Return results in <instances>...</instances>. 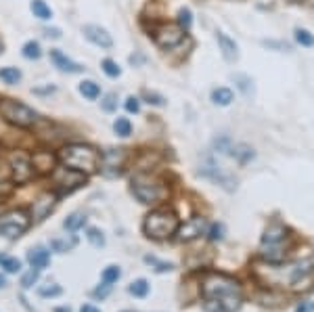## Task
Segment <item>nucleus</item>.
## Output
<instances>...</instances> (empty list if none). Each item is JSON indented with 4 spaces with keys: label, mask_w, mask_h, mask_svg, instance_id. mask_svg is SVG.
<instances>
[{
    "label": "nucleus",
    "mask_w": 314,
    "mask_h": 312,
    "mask_svg": "<svg viewBox=\"0 0 314 312\" xmlns=\"http://www.w3.org/2000/svg\"><path fill=\"white\" fill-rule=\"evenodd\" d=\"M201 300L206 312H237L243 304V289L231 275L208 273L201 279Z\"/></svg>",
    "instance_id": "f257e3e1"
},
{
    "label": "nucleus",
    "mask_w": 314,
    "mask_h": 312,
    "mask_svg": "<svg viewBox=\"0 0 314 312\" xmlns=\"http://www.w3.org/2000/svg\"><path fill=\"white\" fill-rule=\"evenodd\" d=\"M256 277L273 287H283L289 292H306L312 285L314 279V258L304 256L285 266L279 264H268L266 269H258Z\"/></svg>",
    "instance_id": "f03ea898"
},
{
    "label": "nucleus",
    "mask_w": 314,
    "mask_h": 312,
    "mask_svg": "<svg viewBox=\"0 0 314 312\" xmlns=\"http://www.w3.org/2000/svg\"><path fill=\"white\" fill-rule=\"evenodd\" d=\"M291 250V235L289 231L279 225V222H273L262 235V245H260V258L268 264H281L285 262L287 254Z\"/></svg>",
    "instance_id": "7ed1b4c3"
},
{
    "label": "nucleus",
    "mask_w": 314,
    "mask_h": 312,
    "mask_svg": "<svg viewBox=\"0 0 314 312\" xmlns=\"http://www.w3.org/2000/svg\"><path fill=\"white\" fill-rule=\"evenodd\" d=\"M59 160L63 162V166L78 170L82 174H93L99 170L101 166V153L91 147V145H82V143H74V145H67L59 151Z\"/></svg>",
    "instance_id": "20e7f679"
},
{
    "label": "nucleus",
    "mask_w": 314,
    "mask_h": 312,
    "mask_svg": "<svg viewBox=\"0 0 314 312\" xmlns=\"http://www.w3.org/2000/svg\"><path fill=\"white\" fill-rule=\"evenodd\" d=\"M143 231H145L147 237L157 239V241L170 239L178 231V216L174 212H170V210H153L145 218Z\"/></svg>",
    "instance_id": "39448f33"
},
{
    "label": "nucleus",
    "mask_w": 314,
    "mask_h": 312,
    "mask_svg": "<svg viewBox=\"0 0 314 312\" xmlns=\"http://www.w3.org/2000/svg\"><path fill=\"white\" fill-rule=\"evenodd\" d=\"M132 193L141 204L151 206V204H160L162 199H166L168 189L164 187V183L157 181L155 176L139 172L137 176L132 178Z\"/></svg>",
    "instance_id": "423d86ee"
},
{
    "label": "nucleus",
    "mask_w": 314,
    "mask_h": 312,
    "mask_svg": "<svg viewBox=\"0 0 314 312\" xmlns=\"http://www.w3.org/2000/svg\"><path fill=\"white\" fill-rule=\"evenodd\" d=\"M0 116H3L9 124L19 126V128H30L38 122V114L28 107L26 103L15 101V99H0Z\"/></svg>",
    "instance_id": "0eeeda50"
},
{
    "label": "nucleus",
    "mask_w": 314,
    "mask_h": 312,
    "mask_svg": "<svg viewBox=\"0 0 314 312\" xmlns=\"http://www.w3.org/2000/svg\"><path fill=\"white\" fill-rule=\"evenodd\" d=\"M30 214L26 210H13L0 216V235H5L9 239L21 237L28 229H30Z\"/></svg>",
    "instance_id": "6e6552de"
},
{
    "label": "nucleus",
    "mask_w": 314,
    "mask_h": 312,
    "mask_svg": "<svg viewBox=\"0 0 314 312\" xmlns=\"http://www.w3.org/2000/svg\"><path fill=\"white\" fill-rule=\"evenodd\" d=\"M53 183L57 187V193L59 195H65V193H72L76 191L78 187H82L86 183V174L78 172V170H72V168H55L53 170Z\"/></svg>",
    "instance_id": "1a4fd4ad"
},
{
    "label": "nucleus",
    "mask_w": 314,
    "mask_h": 312,
    "mask_svg": "<svg viewBox=\"0 0 314 312\" xmlns=\"http://www.w3.org/2000/svg\"><path fill=\"white\" fill-rule=\"evenodd\" d=\"M126 149H105L101 153V166L99 170L109 176V178H114V176H120L122 174V166L126 162Z\"/></svg>",
    "instance_id": "9d476101"
},
{
    "label": "nucleus",
    "mask_w": 314,
    "mask_h": 312,
    "mask_svg": "<svg viewBox=\"0 0 314 312\" xmlns=\"http://www.w3.org/2000/svg\"><path fill=\"white\" fill-rule=\"evenodd\" d=\"M199 172L204 174L206 178H210V181L218 183L222 189H227V191H235V189H237V178H233L229 172H224L214 160H208L204 166H201Z\"/></svg>",
    "instance_id": "9b49d317"
},
{
    "label": "nucleus",
    "mask_w": 314,
    "mask_h": 312,
    "mask_svg": "<svg viewBox=\"0 0 314 312\" xmlns=\"http://www.w3.org/2000/svg\"><path fill=\"white\" fill-rule=\"evenodd\" d=\"M185 38V30L176 24H164L155 30V42L160 44L162 49H174L183 42Z\"/></svg>",
    "instance_id": "f8f14e48"
},
{
    "label": "nucleus",
    "mask_w": 314,
    "mask_h": 312,
    "mask_svg": "<svg viewBox=\"0 0 314 312\" xmlns=\"http://www.w3.org/2000/svg\"><path fill=\"white\" fill-rule=\"evenodd\" d=\"M11 168H13V181L17 185L28 183L34 176V166H32V158H28L26 153L15 151L11 155Z\"/></svg>",
    "instance_id": "ddd939ff"
},
{
    "label": "nucleus",
    "mask_w": 314,
    "mask_h": 312,
    "mask_svg": "<svg viewBox=\"0 0 314 312\" xmlns=\"http://www.w3.org/2000/svg\"><path fill=\"white\" fill-rule=\"evenodd\" d=\"M206 218H201V216H195L191 220H187L183 227H178L176 235H178V241H183V243H189V241H195L197 237L204 235L206 231Z\"/></svg>",
    "instance_id": "4468645a"
},
{
    "label": "nucleus",
    "mask_w": 314,
    "mask_h": 312,
    "mask_svg": "<svg viewBox=\"0 0 314 312\" xmlns=\"http://www.w3.org/2000/svg\"><path fill=\"white\" fill-rule=\"evenodd\" d=\"M82 34L86 36L88 42L97 44V47H101V49H111L114 47V38H111V34L101 26H84Z\"/></svg>",
    "instance_id": "2eb2a0df"
},
{
    "label": "nucleus",
    "mask_w": 314,
    "mask_h": 312,
    "mask_svg": "<svg viewBox=\"0 0 314 312\" xmlns=\"http://www.w3.org/2000/svg\"><path fill=\"white\" fill-rule=\"evenodd\" d=\"M55 206H57V193H44V195H40L34 202V206H32L34 220H44L55 210Z\"/></svg>",
    "instance_id": "dca6fc26"
},
{
    "label": "nucleus",
    "mask_w": 314,
    "mask_h": 312,
    "mask_svg": "<svg viewBox=\"0 0 314 312\" xmlns=\"http://www.w3.org/2000/svg\"><path fill=\"white\" fill-rule=\"evenodd\" d=\"M51 61L55 63V68L59 72H63V74H80V72H84V68H82L80 63L72 61L70 57H67L65 53H61L59 49H53L51 51Z\"/></svg>",
    "instance_id": "f3484780"
},
{
    "label": "nucleus",
    "mask_w": 314,
    "mask_h": 312,
    "mask_svg": "<svg viewBox=\"0 0 314 312\" xmlns=\"http://www.w3.org/2000/svg\"><path fill=\"white\" fill-rule=\"evenodd\" d=\"M28 262L32 264V269L44 271L51 264V252L47 248H42V245H38V248H32L28 252Z\"/></svg>",
    "instance_id": "a211bd4d"
},
{
    "label": "nucleus",
    "mask_w": 314,
    "mask_h": 312,
    "mask_svg": "<svg viewBox=\"0 0 314 312\" xmlns=\"http://www.w3.org/2000/svg\"><path fill=\"white\" fill-rule=\"evenodd\" d=\"M216 40H218V47L222 51V57L227 61H237L239 57V49H237V42L233 38H229L224 32H218L216 34Z\"/></svg>",
    "instance_id": "6ab92c4d"
},
{
    "label": "nucleus",
    "mask_w": 314,
    "mask_h": 312,
    "mask_svg": "<svg viewBox=\"0 0 314 312\" xmlns=\"http://www.w3.org/2000/svg\"><path fill=\"white\" fill-rule=\"evenodd\" d=\"M32 166H34V172L40 170V172H53L55 168V158L49 153V151H38L32 155Z\"/></svg>",
    "instance_id": "aec40b11"
},
{
    "label": "nucleus",
    "mask_w": 314,
    "mask_h": 312,
    "mask_svg": "<svg viewBox=\"0 0 314 312\" xmlns=\"http://www.w3.org/2000/svg\"><path fill=\"white\" fill-rule=\"evenodd\" d=\"M233 101H235V95H233L231 88L220 86V88H214V91H212V103H214V105L227 107V105H231Z\"/></svg>",
    "instance_id": "412c9836"
},
{
    "label": "nucleus",
    "mask_w": 314,
    "mask_h": 312,
    "mask_svg": "<svg viewBox=\"0 0 314 312\" xmlns=\"http://www.w3.org/2000/svg\"><path fill=\"white\" fill-rule=\"evenodd\" d=\"M80 95L86 97L88 101H97L101 97V88L93 80H84V82H80Z\"/></svg>",
    "instance_id": "4be33fe9"
},
{
    "label": "nucleus",
    "mask_w": 314,
    "mask_h": 312,
    "mask_svg": "<svg viewBox=\"0 0 314 312\" xmlns=\"http://www.w3.org/2000/svg\"><path fill=\"white\" fill-rule=\"evenodd\" d=\"M51 250L53 252H57V254H65V252H70V250H74L76 248V239L74 237H63V239H59V237H55V239H51Z\"/></svg>",
    "instance_id": "5701e85b"
},
{
    "label": "nucleus",
    "mask_w": 314,
    "mask_h": 312,
    "mask_svg": "<svg viewBox=\"0 0 314 312\" xmlns=\"http://www.w3.org/2000/svg\"><path fill=\"white\" fill-rule=\"evenodd\" d=\"M233 80H235L237 88H239V91H241L245 97H252V95H254V82H252L250 76H245V74H235Z\"/></svg>",
    "instance_id": "b1692460"
},
{
    "label": "nucleus",
    "mask_w": 314,
    "mask_h": 312,
    "mask_svg": "<svg viewBox=\"0 0 314 312\" xmlns=\"http://www.w3.org/2000/svg\"><path fill=\"white\" fill-rule=\"evenodd\" d=\"M32 13H34V17H38L42 21H49L53 17L51 7L44 3V0H32Z\"/></svg>",
    "instance_id": "393cba45"
},
{
    "label": "nucleus",
    "mask_w": 314,
    "mask_h": 312,
    "mask_svg": "<svg viewBox=\"0 0 314 312\" xmlns=\"http://www.w3.org/2000/svg\"><path fill=\"white\" fill-rule=\"evenodd\" d=\"M86 225V216L84 214H80V212H76V214H72V216H67L65 218V222H63V227L67 229V231H80L82 227Z\"/></svg>",
    "instance_id": "a878e982"
},
{
    "label": "nucleus",
    "mask_w": 314,
    "mask_h": 312,
    "mask_svg": "<svg viewBox=\"0 0 314 312\" xmlns=\"http://www.w3.org/2000/svg\"><path fill=\"white\" fill-rule=\"evenodd\" d=\"M128 294L134 296V298H145L149 294V283L145 279H137V281H132L130 287H128Z\"/></svg>",
    "instance_id": "bb28decb"
},
{
    "label": "nucleus",
    "mask_w": 314,
    "mask_h": 312,
    "mask_svg": "<svg viewBox=\"0 0 314 312\" xmlns=\"http://www.w3.org/2000/svg\"><path fill=\"white\" fill-rule=\"evenodd\" d=\"M114 130H116V135L118 137H130L132 135V124H130V120L128 118H118L116 122H114Z\"/></svg>",
    "instance_id": "cd10ccee"
},
{
    "label": "nucleus",
    "mask_w": 314,
    "mask_h": 312,
    "mask_svg": "<svg viewBox=\"0 0 314 312\" xmlns=\"http://www.w3.org/2000/svg\"><path fill=\"white\" fill-rule=\"evenodd\" d=\"M0 80L13 86V84H17L21 80V72L17 68H3V70H0Z\"/></svg>",
    "instance_id": "c85d7f7f"
},
{
    "label": "nucleus",
    "mask_w": 314,
    "mask_h": 312,
    "mask_svg": "<svg viewBox=\"0 0 314 312\" xmlns=\"http://www.w3.org/2000/svg\"><path fill=\"white\" fill-rule=\"evenodd\" d=\"M0 266H3L7 273H19L21 271V262L17 258L5 256V254H0Z\"/></svg>",
    "instance_id": "c756f323"
},
{
    "label": "nucleus",
    "mask_w": 314,
    "mask_h": 312,
    "mask_svg": "<svg viewBox=\"0 0 314 312\" xmlns=\"http://www.w3.org/2000/svg\"><path fill=\"white\" fill-rule=\"evenodd\" d=\"M120 277H122L120 266H107V269L103 271V275H101L103 283H109V285H114V283H116Z\"/></svg>",
    "instance_id": "7c9ffc66"
},
{
    "label": "nucleus",
    "mask_w": 314,
    "mask_h": 312,
    "mask_svg": "<svg viewBox=\"0 0 314 312\" xmlns=\"http://www.w3.org/2000/svg\"><path fill=\"white\" fill-rule=\"evenodd\" d=\"M296 42L302 44V47H306V49H310V47H314V36H312L308 30L298 28V30H296Z\"/></svg>",
    "instance_id": "2f4dec72"
},
{
    "label": "nucleus",
    "mask_w": 314,
    "mask_h": 312,
    "mask_svg": "<svg viewBox=\"0 0 314 312\" xmlns=\"http://www.w3.org/2000/svg\"><path fill=\"white\" fill-rule=\"evenodd\" d=\"M24 57L26 59H40L42 57V49H40V44L30 40L26 42V47H24Z\"/></svg>",
    "instance_id": "473e14b6"
},
{
    "label": "nucleus",
    "mask_w": 314,
    "mask_h": 312,
    "mask_svg": "<svg viewBox=\"0 0 314 312\" xmlns=\"http://www.w3.org/2000/svg\"><path fill=\"white\" fill-rule=\"evenodd\" d=\"M178 26H181L185 32L193 26V13H191V9H181V11H178Z\"/></svg>",
    "instance_id": "72a5a7b5"
},
{
    "label": "nucleus",
    "mask_w": 314,
    "mask_h": 312,
    "mask_svg": "<svg viewBox=\"0 0 314 312\" xmlns=\"http://www.w3.org/2000/svg\"><path fill=\"white\" fill-rule=\"evenodd\" d=\"M101 68H103V72L109 76V78H118L120 74H122V70H120V65L116 63V61H111V59H105L103 63H101Z\"/></svg>",
    "instance_id": "f704fd0d"
},
{
    "label": "nucleus",
    "mask_w": 314,
    "mask_h": 312,
    "mask_svg": "<svg viewBox=\"0 0 314 312\" xmlns=\"http://www.w3.org/2000/svg\"><path fill=\"white\" fill-rule=\"evenodd\" d=\"M101 107H103V111H107V114H114V111L118 109V95L116 93L105 95V99L101 101Z\"/></svg>",
    "instance_id": "c9c22d12"
},
{
    "label": "nucleus",
    "mask_w": 314,
    "mask_h": 312,
    "mask_svg": "<svg viewBox=\"0 0 314 312\" xmlns=\"http://www.w3.org/2000/svg\"><path fill=\"white\" fill-rule=\"evenodd\" d=\"M38 294H40L42 298H55V296H61V287L55 285V283H49V285L38 287Z\"/></svg>",
    "instance_id": "e433bc0d"
},
{
    "label": "nucleus",
    "mask_w": 314,
    "mask_h": 312,
    "mask_svg": "<svg viewBox=\"0 0 314 312\" xmlns=\"http://www.w3.org/2000/svg\"><path fill=\"white\" fill-rule=\"evenodd\" d=\"M145 262H147V264H153L157 273H166V271H172V269H174L170 262H160V260L153 258V256H145Z\"/></svg>",
    "instance_id": "4c0bfd02"
},
{
    "label": "nucleus",
    "mask_w": 314,
    "mask_h": 312,
    "mask_svg": "<svg viewBox=\"0 0 314 312\" xmlns=\"http://www.w3.org/2000/svg\"><path fill=\"white\" fill-rule=\"evenodd\" d=\"M88 241H91L95 248H103L105 245V237H103V233L99 231V229H88Z\"/></svg>",
    "instance_id": "58836bf2"
},
{
    "label": "nucleus",
    "mask_w": 314,
    "mask_h": 312,
    "mask_svg": "<svg viewBox=\"0 0 314 312\" xmlns=\"http://www.w3.org/2000/svg\"><path fill=\"white\" fill-rule=\"evenodd\" d=\"M143 99H145L149 105H155V107H162V105H166V99H164L162 95L151 93V91H143Z\"/></svg>",
    "instance_id": "ea45409f"
},
{
    "label": "nucleus",
    "mask_w": 314,
    "mask_h": 312,
    "mask_svg": "<svg viewBox=\"0 0 314 312\" xmlns=\"http://www.w3.org/2000/svg\"><path fill=\"white\" fill-rule=\"evenodd\" d=\"M224 237V225L222 222H214L210 227V241H220Z\"/></svg>",
    "instance_id": "a19ab883"
},
{
    "label": "nucleus",
    "mask_w": 314,
    "mask_h": 312,
    "mask_svg": "<svg viewBox=\"0 0 314 312\" xmlns=\"http://www.w3.org/2000/svg\"><path fill=\"white\" fill-rule=\"evenodd\" d=\"M38 273H40V271H34V269H32L28 275H24V279H21V285H24L26 289L34 287V283L38 281Z\"/></svg>",
    "instance_id": "79ce46f5"
},
{
    "label": "nucleus",
    "mask_w": 314,
    "mask_h": 312,
    "mask_svg": "<svg viewBox=\"0 0 314 312\" xmlns=\"http://www.w3.org/2000/svg\"><path fill=\"white\" fill-rule=\"evenodd\" d=\"M126 109H128V114H139L141 111V101L137 97H128L126 99Z\"/></svg>",
    "instance_id": "37998d69"
},
{
    "label": "nucleus",
    "mask_w": 314,
    "mask_h": 312,
    "mask_svg": "<svg viewBox=\"0 0 314 312\" xmlns=\"http://www.w3.org/2000/svg\"><path fill=\"white\" fill-rule=\"evenodd\" d=\"M109 292H111V285H109V283H103V287L95 289L93 296H95V298H107V296H109Z\"/></svg>",
    "instance_id": "c03bdc74"
},
{
    "label": "nucleus",
    "mask_w": 314,
    "mask_h": 312,
    "mask_svg": "<svg viewBox=\"0 0 314 312\" xmlns=\"http://www.w3.org/2000/svg\"><path fill=\"white\" fill-rule=\"evenodd\" d=\"M9 193H11V185H7V183H0V204H3L5 199L9 197Z\"/></svg>",
    "instance_id": "a18cd8bd"
},
{
    "label": "nucleus",
    "mask_w": 314,
    "mask_h": 312,
    "mask_svg": "<svg viewBox=\"0 0 314 312\" xmlns=\"http://www.w3.org/2000/svg\"><path fill=\"white\" fill-rule=\"evenodd\" d=\"M264 47L279 49V51H289V44H285V42H264Z\"/></svg>",
    "instance_id": "49530a36"
},
{
    "label": "nucleus",
    "mask_w": 314,
    "mask_h": 312,
    "mask_svg": "<svg viewBox=\"0 0 314 312\" xmlns=\"http://www.w3.org/2000/svg\"><path fill=\"white\" fill-rule=\"evenodd\" d=\"M296 312H314V302H304L296 308Z\"/></svg>",
    "instance_id": "de8ad7c7"
},
{
    "label": "nucleus",
    "mask_w": 314,
    "mask_h": 312,
    "mask_svg": "<svg viewBox=\"0 0 314 312\" xmlns=\"http://www.w3.org/2000/svg\"><path fill=\"white\" fill-rule=\"evenodd\" d=\"M36 95H49V93H55V86H47V88H34Z\"/></svg>",
    "instance_id": "09e8293b"
},
{
    "label": "nucleus",
    "mask_w": 314,
    "mask_h": 312,
    "mask_svg": "<svg viewBox=\"0 0 314 312\" xmlns=\"http://www.w3.org/2000/svg\"><path fill=\"white\" fill-rule=\"evenodd\" d=\"M80 312H101L99 308H95L93 304H84L82 308H80Z\"/></svg>",
    "instance_id": "8fccbe9b"
},
{
    "label": "nucleus",
    "mask_w": 314,
    "mask_h": 312,
    "mask_svg": "<svg viewBox=\"0 0 314 312\" xmlns=\"http://www.w3.org/2000/svg\"><path fill=\"white\" fill-rule=\"evenodd\" d=\"M44 34H47L49 38H61V32L59 30H44Z\"/></svg>",
    "instance_id": "3c124183"
},
{
    "label": "nucleus",
    "mask_w": 314,
    "mask_h": 312,
    "mask_svg": "<svg viewBox=\"0 0 314 312\" xmlns=\"http://www.w3.org/2000/svg\"><path fill=\"white\" fill-rule=\"evenodd\" d=\"M55 312H72V308H65L63 306V308H55Z\"/></svg>",
    "instance_id": "603ef678"
},
{
    "label": "nucleus",
    "mask_w": 314,
    "mask_h": 312,
    "mask_svg": "<svg viewBox=\"0 0 314 312\" xmlns=\"http://www.w3.org/2000/svg\"><path fill=\"white\" fill-rule=\"evenodd\" d=\"M5 285H7V279H5V277H3V275H0V289H3V287H5Z\"/></svg>",
    "instance_id": "864d4df0"
},
{
    "label": "nucleus",
    "mask_w": 314,
    "mask_h": 312,
    "mask_svg": "<svg viewBox=\"0 0 314 312\" xmlns=\"http://www.w3.org/2000/svg\"><path fill=\"white\" fill-rule=\"evenodd\" d=\"M5 53V44H3V40H0V55Z\"/></svg>",
    "instance_id": "5fc2aeb1"
},
{
    "label": "nucleus",
    "mask_w": 314,
    "mask_h": 312,
    "mask_svg": "<svg viewBox=\"0 0 314 312\" xmlns=\"http://www.w3.org/2000/svg\"><path fill=\"white\" fill-rule=\"evenodd\" d=\"M122 312H139V310H122Z\"/></svg>",
    "instance_id": "6e6d98bb"
}]
</instances>
